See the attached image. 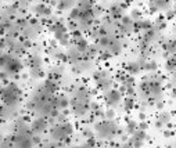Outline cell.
<instances>
[{"label": "cell", "mask_w": 176, "mask_h": 148, "mask_svg": "<svg viewBox=\"0 0 176 148\" xmlns=\"http://www.w3.org/2000/svg\"><path fill=\"white\" fill-rule=\"evenodd\" d=\"M136 130H137V123L135 120L128 119V125H126V132H128V134H133Z\"/></svg>", "instance_id": "obj_22"}, {"label": "cell", "mask_w": 176, "mask_h": 148, "mask_svg": "<svg viewBox=\"0 0 176 148\" xmlns=\"http://www.w3.org/2000/svg\"><path fill=\"white\" fill-rule=\"evenodd\" d=\"M173 56H176V54H173Z\"/></svg>", "instance_id": "obj_45"}, {"label": "cell", "mask_w": 176, "mask_h": 148, "mask_svg": "<svg viewBox=\"0 0 176 148\" xmlns=\"http://www.w3.org/2000/svg\"><path fill=\"white\" fill-rule=\"evenodd\" d=\"M75 46L80 53H86V50H88V47H89L88 42H86V39H83V37L79 40H75Z\"/></svg>", "instance_id": "obj_16"}, {"label": "cell", "mask_w": 176, "mask_h": 148, "mask_svg": "<svg viewBox=\"0 0 176 148\" xmlns=\"http://www.w3.org/2000/svg\"><path fill=\"white\" fill-rule=\"evenodd\" d=\"M94 80H96V84L97 87L101 89V90H105V92H108L110 89H111L112 86V80L110 79V76H108L107 72H97L94 73Z\"/></svg>", "instance_id": "obj_4"}, {"label": "cell", "mask_w": 176, "mask_h": 148, "mask_svg": "<svg viewBox=\"0 0 176 148\" xmlns=\"http://www.w3.org/2000/svg\"><path fill=\"white\" fill-rule=\"evenodd\" d=\"M139 119H140V120H146V114H144L143 111H140V114H139Z\"/></svg>", "instance_id": "obj_41"}, {"label": "cell", "mask_w": 176, "mask_h": 148, "mask_svg": "<svg viewBox=\"0 0 176 148\" xmlns=\"http://www.w3.org/2000/svg\"><path fill=\"white\" fill-rule=\"evenodd\" d=\"M105 118H107V119H110V120H112L114 118H115V111H114L112 108L107 109V111H105Z\"/></svg>", "instance_id": "obj_28"}, {"label": "cell", "mask_w": 176, "mask_h": 148, "mask_svg": "<svg viewBox=\"0 0 176 148\" xmlns=\"http://www.w3.org/2000/svg\"><path fill=\"white\" fill-rule=\"evenodd\" d=\"M147 138V134H146V130H141V129H139V130H136V132L132 134V137H130V141H143Z\"/></svg>", "instance_id": "obj_13"}, {"label": "cell", "mask_w": 176, "mask_h": 148, "mask_svg": "<svg viewBox=\"0 0 176 148\" xmlns=\"http://www.w3.org/2000/svg\"><path fill=\"white\" fill-rule=\"evenodd\" d=\"M97 108H99V104H96V103H90V109L96 111Z\"/></svg>", "instance_id": "obj_40"}, {"label": "cell", "mask_w": 176, "mask_h": 148, "mask_svg": "<svg viewBox=\"0 0 176 148\" xmlns=\"http://www.w3.org/2000/svg\"><path fill=\"white\" fill-rule=\"evenodd\" d=\"M164 105H165V103L160 100L158 103H157V108H158V109H162V108H164Z\"/></svg>", "instance_id": "obj_38"}, {"label": "cell", "mask_w": 176, "mask_h": 148, "mask_svg": "<svg viewBox=\"0 0 176 148\" xmlns=\"http://www.w3.org/2000/svg\"><path fill=\"white\" fill-rule=\"evenodd\" d=\"M54 104H56V108L57 109H64V108H67V107L69 105V101H68V98H67L64 94H61V96L56 97Z\"/></svg>", "instance_id": "obj_10"}, {"label": "cell", "mask_w": 176, "mask_h": 148, "mask_svg": "<svg viewBox=\"0 0 176 148\" xmlns=\"http://www.w3.org/2000/svg\"><path fill=\"white\" fill-rule=\"evenodd\" d=\"M122 8L124 7H121L119 4H114L111 8H110V15H111L112 20H121L122 18Z\"/></svg>", "instance_id": "obj_11"}, {"label": "cell", "mask_w": 176, "mask_h": 148, "mask_svg": "<svg viewBox=\"0 0 176 148\" xmlns=\"http://www.w3.org/2000/svg\"><path fill=\"white\" fill-rule=\"evenodd\" d=\"M130 17H132V20H139V18H141V14H140L139 10H132Z\"/></svg>", "instance_id": "obj_30"}, {"label": "cell", "mask_w": 176, "mask_h": 148, "mask_svg": "<svg viewBox=\"0 0 176 148\" xmlns=\"http://www.w3.org/2000/svg\"><path fill=\"white\" fill-rule=\"evenodd\" d=\"M42 1H52V0H42Z\"/></svg>", "instance_id": "obj_44"}, {"label": "cell", "mask_w": 176, "mask_h": 148, "mask_svg": "<svg viewBox=\"0 0 176 148\" xmlns=\"http://www.w3.org/2000/svg\"><path fill=\"white\" fill-rule=\"evenodd\" d=\"M52 140L53 141H58V143H67L68 138L72 134V126L68 122H61V123L56 125L52 129Z\"/></svg>", "instance_id": "obj_2"}, {"label": "cell", "mask_w": 176, "mask_h": 148, "mask_svg": "<svg viewBox=\"0 0 176 148\" xmlns=\"http://www.w3.org/2000/svg\"><path fill=\"white\" fill-rule=\"evenodd\" d=\"M97 133H99V137L101 138H105V140H111L112 137L115 136V133H118V129H116L115 123L112 120H101V122H96L94 125Z\"/></svg>", "instance_id": "obj_3"}, {"label": "cell", "mask_w": 176, "mask_h": 148, "mask_svg": "<svg viewBox=\"0 0 176 148\" xmlns=\"http://www.w3.org/2000/svg\"><path fill=\"white\" fill-rule=\"evenodd\" d=\"M157 67H158V64L155 61H150V62H144L143 69H146L148 72H152V71H157Z\"/></svg>", "instance_id": "obj_23"}, {"label": "cell", "mask_w": 176, "mask_h": 148, "mask_svg": "<svg viewBox=\"0 0 176 148\" xmlns=\"http://www.w3.org/2000/svg\"><path fill=\"white\" fill-rule=\"evenodd\" d=\"M173 15H176V11H168L166 12V17H168V18H173Z\"/></svg>", "instance_id": "obj_42"}, {"label": "cell", "mask_w": 176, "mask_h": 148, "mask_svg": "<svg viewBox=\"0 0 176 148\" xmlns=\"http://www.w3.org/2000/svg\"><path fill=\"white\" fill-rule=\"evenodd\" d=\"M147 127H148L147 122H146V120H141V122H140V125H139V129H141V130H146Z\"/></svg>", "instance_id": "obj_34"}, {"label": "cell", "mask_w": 176, "mask_h": 148, "mask_svg": "<svg viewBox=\"0 0 176 148\" xmlns=\"http://www.w3.org/2000/svg\"><path fill=\"white\" fill-rule=\"evenodd\" d=\"M165 68L168 69L169 72H176V56L168 58V61H166V65H165Z\"/></svg>", "instance_id": "obj_18"}, {"label": "cell", "mask_w": 176, "mask_h": 148, "mask_svg": "<svg viewBox=\"0 0 176 148\" xmlns=\"http://www.w3.org/2000/svg\"><path fill=\"white\" fill-rule=\"evenodd\" d=\"M47 125H49L47 120L40 116V118H36V119L32 122V125H31V130H32L33 133H39V134H42V133L46 132Z\"/></svg>", "instance_id": "obj_6"}, {"label": "cell", "mask_w": 176, "mask_h": 148, "mask_svg": "<svg viewBox=\"0 0 176 148\" xmlns=\"http://www.w3.org/2000/svg\"><path fill=\"white\" fill-rule=\"evenodd\" d=\"M175 134V132H172V130H164V137H171V136H173Z\"/></svg>", "instance_id": "obj_35"}, {"label": "cell", "mask_w": 176, "mask_h": 148, "mask_svg": "<svg viewBox=\"0 0 176 148\" xmlns=\"http://www.w3.org/2000/svg\"><path fill=\"white\" fill-rule=\"evenodd\" d=\"M122 100V93L119 90H114V89H110L105 94V104L108 107H116L119 105V101Z\"/></svg>", "instance_id": "obj_5"}, {"label": "cell", "mask_w": 176, "mask_h": 148, "mask_svg": "<svg viewBox=\"0 0 176 148\" xmlns=\"http://www.w3.org/2000/svg\"><path fill=\"white\" fill-rule=\"evenodd\" d=\"M124 108L126 111H130V109L135 108V100H133V97L128 96L124 100Z\"/></svg>", "instance_id": "obj_19"}, {"label": "cell", "mask_w": 176, "mask_h": 148, "mask_svg": "<svg viewBox=\"0 0 176 148\" xmlns=\"http://www.w3.org/2000/svg\"><path fill=\"white\" fill-rule=\"evenodd\" d=\"M68 28L71 29V31H75L76 28H78V25L75 24V22H69V25H68Z\"/></svg>", "instance_id": "obj_37"}, {"label": "cell", "mask_w": 176, "mask_h": 148, "mask_svg": "<svg viewBox=\"0 0 176 148\" xmlns=\"http://www.w3.org/2000/svg\"><path fill=\"white\" fill-rule=\"evenodd\" d=\"M155 127L157 129H162V127H164V123L160 122V120H157V122H155Z\"/></svg>", "instance_id": "obj_39"}, {"label": "cell", "mask_w": 176, "mask_h": 148, "mask_svg": "<svg viewBox=\"0 0 176 148\" xmlns=\"http://www.w3.org/2000/svg\"><path fill=\"white\" fill-rule=\"evenodd\" d=\"M94 145H97L96 140H94V137H90V138H88V140L82 144V147H94Z\"/></svg>", "instance_id": "obj_26"}, {"label": "cell", "mask_w": 176, "mask_h": 148, "mask_svg": "<svg viewBox=\"0 0 176 148\" xmlns=\"http://www.w3.org/2000/svg\"><path fill=\"white\" fill-rule=\"evenodd\" d=\"M164 48H165V51H169L171 54H176V39L168 42V43L164 46Z\"/></svg>", "instance_id": "obj_20"}, {"label": "cell", "mask_w": 176, "mask_h": 148, "mask_svg": "<svg viewBox=\"0 0 176 148\" xmlns=\"http://www.w3.org/2000/svg\"><path fill=\"white\" fill-rule=\"evenodd\" d=\"M43 75L44 73L42 71V68H31V78H33V79H39Z\"/></svg>", "instance_id": "obj_24"}, {"label": "cell", "mask_w": 176, "mask_h": 148, "mask_svg": "<svg viewBox=\"0 0 176 148\" xmlns=\"http://www.w3.org/2000/svg\"><path fill=\"white\" fill-rule=\"evenodd\" d=\"M22 44H24L25 48H29V47H31V40H29V39L24 40V42H22Z\"/></svg>", "instance_id": "obj_36"}, {"label": "cell", "mask_w": 176, "mask_h": 148, "mask_svg": "<svg viewBox=\"0 0 176 148\" xmlns=\"http://www.w3.org/2000/svg\"><path fill=\"white\" fill-rule=\"evenodd\" d=\"M72 37L75 40H79V39H82V32L80 31H78V29H75V31H72Z\"/></svg>", "instance_id": "obj_31"}, {"label": "cell", "mask_w": 176, "mask_h": 148, "mask_svg": "<svg viewBox=\"0 0 176 148\" xmlns=\"http://www.w3.org/2000/svg\"><path fill=\"white\" fill-rule=\"evenodd\" d=\"M83 137L90 138V137H94V136H93V132L90 130V129H85V130H83Z\"/></svg>", "instance_id": "obj_33"}, {"label": "cell", "mask_w": 176, "mask_h": 148, "mask_svg": "<svg viewBox=\"0 0 176 148\" xmlns=\"http://www.w3.org/2000/svg\"><path fill=\"white\" fill-rule=\"evenodd\" d=\"M33 11H35V14L38 17H50V15H52V10L47 8L44 4H42V3L38 4V6H35Z\"/></svg>", "instance_id": "obj_7"}, {"label": "cell", "mask_w": 176, "mask_h": 148, "mask_svg": "<svg viewBox=\"0 0 176 148\" xmlns=\"http://www.w3.org/2000/svg\"><path fill=\"white\" fill-rule=\"evenodd\" d=\"M171 118H172V115H171L169 112H161L160 115H158V120L162 122L164 125L169 123V122H171Z\"/></svg>", "instance_id": "obj_21"}, {"label": "cell", "mask_w": 176, "mask_h": 148, "mask_svg": "<svg viewBox=\"0 0 176 148\" xmlns=\"http://www.w3.org/2000/svg\"><path fill=\"white\" fill-rule=\"evenodd\" d=\"M75 4V0H60L58 3V8L60 10H68V8H72Z\"/></svg>", "instance_id": "obj_17"}, {"label": "cell", "mask_w": 176, "mask_h": 148, "mask_svg": "<svg viewBox=\"0 0 176 148\" xmlns=\"http://www.w3.org/2000/svg\"><path fill=\"white\" fill-rule=\"evenodd\" d=\"M80 8L79 7H76V8H71V14H69V18L71 20H78L80 17Z\"/></svg>", "instance_id": "obj_25"}, {"label": "cell", "mask_w": 176, "mask_h": 148, "mask_svg": "<svg viewBox=\"0 0 176 148\" xmlns=\"http://www.w3.org/2000/svg\"><path fill=\"white\" fill-rule=\"evenodd\" d=\"M32 141L33 144H42V136H40L39 133H33L32 134Z\"/></svg>", "instance_id": "obj_27"}, {"label": "cell", "mask_w": 176, "mask_h": 148, "mask_svg": "<svg viewBox=\"0 0 176 148\" xmlns=\"http://www.w3.org/2000/svg\"><path fill=\"white\" fill-rule=\"evenodd\" d=\"M75 97L78 98V100H80V101H85V103H90V101H89L90 93H89L88 89H85V87L78 89V90H76V93H75Z\"/></svg>", "instance_id": "obj_9"}, {"label": "cell", "mask_w": 176, "mask_h": 148, "mask_svg": "<svg viewBox=\"0 0 176 148\" xmlns=\"http://www.w3.org/2000/svg\"><path fill=\"white\" fill-rule=\"evenodd\" d=\"M1 97L3 103L8 107H15L21 101V90L17 87V84L8 83L6 87L1 90Z\"/></svg>", "instance_id": "obj_1"}, {"label": "cell", "mask_w": 176, "mask_h": 148, "mask_svg": "<svg viewBox=\"0 0 176 148\" xmlns=\"http://www.w3.org/2000/svg\"><path fill=\"white\" fill-rule=\"evenodd\" d=\"M4 1H6V0H4Z\"/></svg>", "instance_id": "obj_46"}, {"label": "cell", "mask_w": 176, "mask_h": 148, "mask_svg": "<svg viewBox=\"0 0 176 148\" xmlns=\"http://www.w3.org/2000/svg\"><path fill=\"white\" fill-rule=\"evenodd\" d=\"M57 122H58V123H61V122H67V115H65L64 112H60V114H58V115H57Z\"/></svg>", "instance_id": "obj_29"}, {"label": "cell", "mask_w": 176, "mask_h": 148, "mask_svg": "<svg viewBox=\"0 0 176 148\" xmlns=\"http://www.w3.org/2000/svg\"><path fill=\"white\" fill-rule=\"evenodd\" d=\"M42 58L39 56H29L28 58V65L31 68H40V65H42Z\"/></svg>", "instance_id": "obj_14"}, {"label": "cell", "mask_w": 176, "mask_h": 148, "mask_svg": "<svg viewBox=\"0 0 176 148\" xmlns=\"http://www.w3.org/2000/svg\"><path fill=\"white\" fill-rule=\"evenodd\" d=\"M172 97H176V90H175V89L172 90Z\"/></svg>", "instance_id": "obj_43"}, {"label": "cell", "mask_w": 176, "mask_h": 148, "mask_svg": "<svg viewBox=\"0 0 176 148\" xmlns=\"http://www.w3.org/2000/svg\"><path fill=\"white\" fill-rule=\"evenodd\" d=\"M107 50L111 53L112 56H116V54H119L121 50H122V47H121V42H119L118 39H115V37H112L111 43H110V46H108Z\"/></svg>", "instance_id": "obj_8"}, {"label": "cell", "mask_w": 176, "mask_h": 148, "mask_svg": "<svg viewBox=\"0 0 176 148\" xmlns=\"http://www.w3.org/2000/svg\"><path fill=\"white\" fill-rule=\"evenodd\" d=\"M43 87L46 89L49 93H52V94H53L54 92H57V90H58V86H57V83L54 82V79H52V78L44 82V86H43Z\"/></svg>", "instance_id": "obj_15"}, {"label": "cell", "mask_w": 176, "mask_h": 148, "mask_svg": "<svg viewBox=\"0 0 176 148\" xmlns=\"http://www.w3.org/2000/svg\"><path fill=\"white\" fill-rule=\"evenodd\" d=\"M111 53L110 51H104V53H101L100 54V60H103V61H105V60H108V58H111Z\"/></svg>", "instance_id": "obj_32"}, {"label": "cell", "mask_w": 176, "mask_h": 148, "mask_svg": "<svg viewBox=\"0 0 176 148\" xmlns=\"http://www.w3.org/2000/svg\"><path fill=\"white\" fill-rule=\"evenodd\" d=\"M141 69H143V68H141L140 62H129L128 67H126V71H128L130 75H137Z\"/></svg>", "instance_id": "obj_12"}]
</instances>
